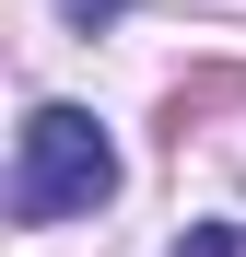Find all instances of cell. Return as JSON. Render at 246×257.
I'll return each instance as SVG.
<instances>
[{
	"label": "cell",
	"mask_w": 246,
	"mask_h": 257,
	"mask_svg": "<svg viewBox=\"0 0 246 257\" xmlns=\"http://www.w3.org/2000/svg\"><path fill=\"white\" fill-rule=\"evenodd\" d=\"M176 257H246V222H199V234H188Z\"/></svg>",
	"instance_id": "2"
},
{
	"label": "cell",
	"mask_w": 246,
	"mask_h": 257,
	"mask_svg": "<svg viewBox=\"0 0 246 257\" xmlns=\"http://www.w3.org/2000/svg\"><path fill=\"white\" fill-rule=\"evenodd\" d=\"M106 199H117V141L82 105H35L24 152H12V222H70V210H106Z\"/></svg>",
	"instance_id": "1"
}]
</instances>
